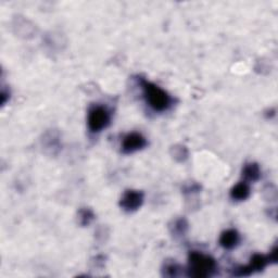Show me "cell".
Returning a JSON list of instances; mask_svg holds the SVG:
<instances>
[{"label":"cell","mask_w":278,"mask_h":278,"mask_svg":"<svg viewBox=\"0 0 278 278\" xmlns=\"http://www.w3.org/2000/svg\"><path fill=\"white\" fill-rule=\"evenodd\" d=\"M242 176L249 182H257L261 177V168L258 163H248L242 168Z\"/></svg>","instance_id":"9c48e42d"},{"label":"cell","mask_w":278,"mask_h":278,"mask_svg":"<svg viewBox=\"0 0 278 278\" xmlns=\"http://www.w3.org/2000/svg\"><path fill=\"white\" fill-rule=\"evenodd\" d=\"M201 190V186L199 184L197 183H191V184H188L185 187L183 188V192L186 195H191V194H195V192H199Z\"/></svg>","instance_id":"5bb4252c"},{"label":"cell","mask_w":278,"mask_h":278,"mask_svg":"<svg viewBox=\"0 0 278 278\" xmlns=\"http://www.w3.org/2000/svg\"><path fill=\"white\" fill-rule=\"evenodd\" d=\"M144 199L143 191L134 189L126 190L120 200V206L126 212H135L143 205Z\"/></svg>","instance_id":"5b68a950"},{"label":"cell","mask_w":278,"mask_h":278,"mask_svg":"<svg viewBox=\"0 0 278 278\" xmlns=\"http://www.w3.org/2000/svg\"><path fill=\"white\" fill-rule=\"evenodd\" d=\"M169 154L171 157L175 160L176 162H185L186 160L188 159V155H189V152H188V149L186 146L184 145H174L169 149Z\"/></svg>","instance_id":"8fae6325"},{"label":"cell","mask_w":278,"mask_h":278,"mask_svg":"<svg viewBox=\"0 0 278 278\" xmlns=\"http://www.w3.org/2000/svg\"><path fill=\"white\" fill-rule=\"evenodd\" d=\"M182 273V267L175 262H167L162 268V276L177 277Z\"/></svg>","instance_id":"7c38bea8"},{"label":"cell","mask_w":278,"mask_h":278,"mask_svg":"<svg viewBox=\"0 0 278 278\" xmlns=\"http://www.w3.org/2000/svg\"><path fill=\"white\" fill-rule=\"evenodd\" d=\"M188 226L189 225H188L187 220L181 218L173 221V223L169 225L168 228L174 237H182L187 233Z\"/></svg>","instance_id":"30bf717a"},{"label":"cell","mask_w":278,"mask_h":278,"mask_svg":"<svg viewBox=\"0 0 278 278\" xmlns=\"http://www.w3.org/2000/svg\"><path fill=\"white\" fill-rule=\"evenodd\" d=\"M250 196V187L247 183L240 182L230 190V198L235 201H244Z\"/></svg>","instance_id":"ba28073f"},{"label":"cell","mask_w":278,"mask_h":278,"mask_svg":"<svg viewBox=\"0 0 278 278\" xmlns=\"http://www.w3.org/2000/svg\"><path fill=\"white\" fill-rule=\"evenodd\" d=\"M140 83L146 100L151 109L157 112H163L171 107L172 98L164 89L146 79H141Z\"/></svg>","instance_id":"7a4b0ae2"},{"label":"cell","mask_w":278,"mask_h":278,"mask_svg":"<svg viewBox=\"0 0 278 278\" xmlns=\"http://www.w3.org/2000/svg\"><path fill=\"white\" fill-rule=\"evenodd\" d=\"M216 271H218V264L212 257L199 251H191L188 256V276L206 278L213 276Z\"/></svg>","instance_id":"6da1fadb"},{"label":"cell","mask_w":278,"mask_h":278,"mask_svg":"<svg viewBox=\"0 0 278 278\" xmlns=\"http://www.w3.org/2000/svg\"><path fill=\"white\" fill-rule=\"evenodd\" d=\"M271 264L270 258L264 254L256 253L253 254L250 259V263L248 265L244 266H238L233 271V275L237 277H242V276H250L251 274L256 272H262L264 268Z\"/></svg>","instance_id":"277c9868"},{"label":"cell","mask_w":278,"mask_h":278,"mask_svg":"<svg viewBox=\"0 0 278 278\" xmlns=\"http://www.w3.org/2000/svg\"><path fill=\"white\" fill-rule=\"evenodd\" d=\"M111 122V114L107 108L102 106H93L88 112V129L92 133H99L106 127L109 126Z\"/></svg>","instance_id":"3957f363"},{"label":"cell","mask_w":278,"mask_h":278,"mask_svg":"<svg viewBox=\"0 0 278 278\" xmlns=\"http://www.w3.org/2000/svg\"><path fill=\"white\" fill-rule=\"evenodd\" d=\"M93 219H95V213L92 209L83 208L78 211V223L81 226H88Z\"/></svg>","instance_id":"4fadbf2b"},{"label":"cell","mask_w":278,"mask_h":278,"mask_svg":"<svg viewBox=\"0 0 278 278\" xmlns=\"http://www.w3.org/2000/svg\"><path fill=\"white\" fill-rule=\"evenodd\" d=\"M240 242V236L236 229H227L222 233L220 237V244L224 249L232 250L236 248Z\"/></svg>","instance_id":"52a82bcc"},{"label":"cell","mask_w":278,"mask_h":278,"mask_svg":"<svg viewBox=\"0 0 278 278\" xmlns=\"http://www.w3.org/2000/svg\"><path fill=\"white\" fill-rule=\"evenodd\" d=\"M10 98V93H7L4 91L1 92V105L4 106L7 102V99Z\"/></svg>","instance_id":"2e32d148"},{"label":"cell","mask_w":278,"mask_h":278,"mask_svg":"<svg viewBox=\"0 0 278 278\" xmlns=\"http://www.w3.org/2000/svg\"><path fill=\"white\" fill-rule=\"evenodd\" d=\"M147 146L146 139L140 133H130L126 135L122 141V151L124 153H134L144 149Z\"/></svg>","instance_id":"8992f818"},{"label":"cell","mask_w":278,"mask_h":278,"mask_svg":"<svg viewBox=\"0 0 278 278\" xmlns=\"http://www.w3.org/2000/svg\"><path fill=\"white\" fill-rule=\"evenodd\" d=\"M277 254H278V248L277 246H274V248L272 249L270 254H268V258H270L271 263H277Z\"/></svg>","instance_id":"9a60e30c"}]
</instances>
